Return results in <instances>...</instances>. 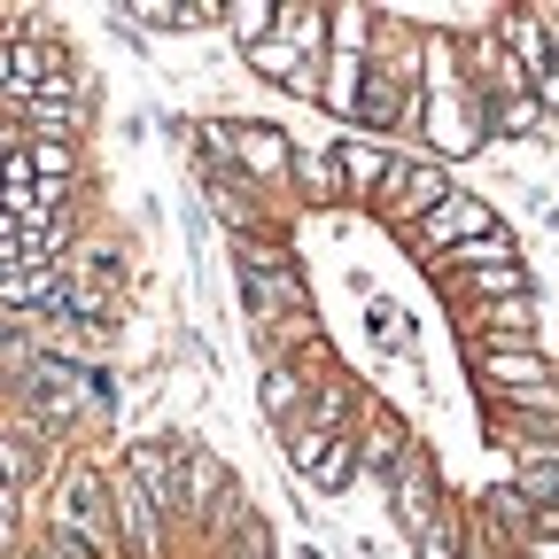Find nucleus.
<instances>
[{"instance_id": "6e6552de", "label": "nucleus", "mask_w": 559, "mask_h": 559, "mask_svg": "<svg viewBox=\"0 0 559 559\" xmlns=\"http://www.w3.org/2000/svg\"><path fill=\"white\" fill-rule=\"evenodd\" d=\"M226 489H234V474L218 466V459H202L187 436H179V474H171V506L187 498L194 513H210V498H226Z\"/></svg>"}, {"instance_id": "6ab92c4d", "label": "nucleus", "mask_w": 559, "mask_h": 559, "mask_svg": "<svg viewBox=\"0 0 559 559\" xmlns=\"http://www.w3.org/2000/svg\"><path fill=\"white\" fill-rule=\"evenodd\" d=\"M419 559H459V544H451V528H443V521L419 536Z\"/></svg>"}, {"instance_id": "f03ea898", "label": "nucleus", "mask_w": 559, "mask_h": 559, "mask_svg": "<svg viewBox=\"0 0 559 559\" xmlns=\"http://www.w3.org/2000/svg\"><path fill=\"white\" fill-rule=\"evenodd\" d=\"M55 544L70 559H109L117 551V528H109V489L79 466L62 489H55Z\"/></svg>"}, {"instance_id": "0eeeda50", "label": "nucleus", "mask_w": 559, "mask_h": 559, "mask_svg": "<svg viewBox=\"0 0 559 559\" xmlns=\"http://www.w3.org/2000/svg\"><path fill=\"white\" fill-rule=\"evenodd\" d=\"M443 194H451L443 164H389V179H381V218H389V226H419Z\"/></svg>"}, {"instance_id": "412c9836", "label": "nucleus", "mask_w": 559, "mask_h": 559, "mask_svg": "<svg viewBox=\"0 0 559 559\" xmlns=\"http://www.w3.org/2000/svg\"><path fill=\"white\" fill-rule=\"evenodd\" d=\"M32 559H70V551H62V544H47V551H32Z\"/></svg>"}, {"instance_id": "20e7f679", "label": "nucleus", "mask_w": 559, "mask_h": 559, "mask_svg": "<svg viewBox=\"0 0 559 559\" xmlns=\"http://www.w3.org/2000/svg\"><path fill=\"white\" fill-rule=\"evenodd\" d=\"M288 459H296V474L311 481V489H326V498H342L349 481H358V443H342L334 428H288Z\"/></svg>"}, {"instance_id": "2eb2a0df", "label": "nucleus", "mask_w": 559, "mask_h": 559, "mask_svg": "<svg viewBox=\"0 0 559 559\" xmlns=\"http://www.w3.org/2000/svg\"><path fill=\"white\" fill-rule=\"evenodd\" d=\"M404 459H412L404 428H373V436H366V451H358V466H373L381 481H396V474H404Z\"/></svg>"}, {"instance_id": "f3484780", "label": "nucleus", "mask_w": 559, "mask_h": 559, "mask_svg": "<svg viewBox=\"0 0 559 559\" xmlns=\"http://www.w3.org/2000/svg\"><path fill=\"white\" fill-rule=\"evenodd\" d=\"M264 412L296 419V373H288V366H264Z\"/></svg>"}, {"instance_id": "4468645a", "label": "nucleus", "mask_w": 559, "mask_h": 559, "mask_svg": "<svg viewBox=\"0 0 559 559\" xmlns=\"http://www.w3.org/2000/svg\"><path fill=\"white\" fill-rule=\"evenodd\" d=\"M272 16H280V9H272V0H226V9H218V24H226V32L241 39V55L272 39Z\"/></svg>"}, {"instance_id": "f8f14e48", "label": "nucleus", "mask_w": 559, "mask_h": 559, "mask_svg": "<svg viewBox=\"0 0 559 559\" xmlns=\"http://www.w3.org/2000/svg\"><path fill=\"white\" fill-rule=\"evenodd\" d=\"M140 24H148V32H210V24H218V0H148Z\"/></svg>"}, {"instance_id": "a211bd4d", "label": "nucleus", "mask_w": 559, "mask_h": 559, "mask_svg": "<svg viewBox=\"0 0 559 559\" xmlns=\"http://www.w3.org/2000/svg\"><path fill=\"white\" fill-rule=\"evenodd\" d=\"M528 102H536L544 117H559V62H544L536 79H528Z\"/></svg>"}, {"instance_id": "1a4fd4ad", "label": "nucleus", "mask_w": 559, "mask_h": 559, "mask_svg": "<svg viewBox=\"0 0 559 559\" xmlns=\"http://www.w3.org/2000/svg\"><path fill=\"white\" fill-rule=\"evenodd\" d=\"M389 164H396V156L381 148V140H366V132H349L342 148H334V171H342V187H349V194H381Z\"/></svg>"}, {"instance_id": "f257e3e1", "label": "nucleus", "mask_w": 559, "mask_h": 559, "mask_svg": "<svg viewBox=\"0 0 559 559\" xmlns=\"http://www.w3.org/2000/svg\"><path fill=\"white\" fill-rule=\"evenodd\" d=\"M419 132H428L443 156H474V148H481V102H474V86L451 70V47H443V39H428V94H419Z\"/></svg>"}, {"instance_id": "dca6fc26", "label": "nucleus", "mask_w": 559, "mask_h": 559, "mask_svg": "<svg viewBox=\"0 0 559 559\" xmlns=\"http://www.w3.org/2000/svg\"><path fill=\"white\" fill-rule=\"evenodd\" d=\"M513 498L536 506L544 521H559V466H521V474H513Z\"/></svg>"}, {"instance_id": "7ed1b4c3", "label": "nucleus", "mask_w": 559, "mask_h": 559, "mask_svg": "<svg viewBox=\"0 0 559 559\" xmlns=\"http://www.w3.org/2000/svg\"><path fill=\"white\" fill-rule=\"evenodd\" d=\"M412 241L428 249V257H451V249H474V241H498V218H489L481 194H459V187H451L428 218L412 226Z\"/></svg>"}, {"instance_id": "9d476101", "label": "nucleus", "mask_w": 559, "mask_h": 559, "mask_svg": "<svg viewBox=\"0 0 559 559\" xmlns=\"http://www.w3.org/2000/svg\"><path fill=\"white\" fill-rule=\"evenodd\" d=\"M481 342H536V304L528 296H506V304H481L474 311Z\"/></svg>"}, {"instance_id": "39448f33", "label": "nucleus", "mask_w": 559, "mask_h": 559, "mask_svg": "<svg viewBox=\"0 0 559 559\" xmlns=\"http://www.w3.org/2000/svg\"><path fill=\"white\" fill-rule=\"evenodd\" d=\"M474 373L498 389V396H528V404L551 396V373L536 358V342H474Z\"/></svg>"}, {"instance_id": "423d86ee", "label": "nucleus", "mask_w": 559, "mask_h": 559, "mask_svg": "<svg viewBox=\"0 0 559 559\" xmlns=\"http://www.w3.org/2000/svg\"><path fill=\"white\" fill-rule=\"evenodd\" d=\"M218 140H226V164H234L249 187L288 179V148H296V140L280 132V124H218Z\"/></svg>"}, {"instance_id": "9b49d317", "label": "nucleus", "mask_w": 559, "mask_h": 559, "mask_svg": "<svg viewBox=\"0 0 559 559\" xmlns=\"http://www.w3.org/2000/svg\"><path fill=\"white\" fill-rule=\"evenodd\" d=\"M109 513H117V528H124V551H156V544H164V528H156V506L140 498L132 481H117V506H109Z\"/></svg>"}, {"instance_id": "ddd939ff", "label": "nucleus", "mask_w": 559, "mask_h": 559, "mask_svg": "<svg viewBox=\"0 0 559 559\" xmlns=\"http://www.w3.org/2000/svg\"><path fill=\"white\" fill-rule=\"evenodd\" d=\"M288 179H296L311 202H334V194H342V171H334V156H319V148H288Z\"/></svg>"}, {"instance_id": "aec40b11", "label": "nucleus", "mask_w": 559, "mask_h": 559, "mask_svg": "<svg viewBox=\"0 0 559 559\" xmlns=\"http://www.w3.org/2000/svg\"><path fill=\"white\" fill-rule=\"evenodd\" d=\"M536 32H544V47H551V62H559V9H536Z\"/></svg>"}]
</instances>
